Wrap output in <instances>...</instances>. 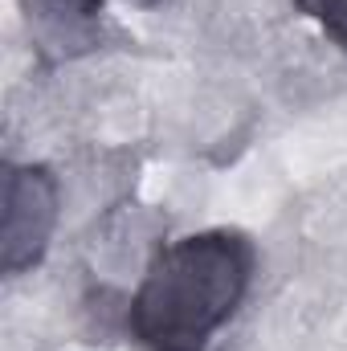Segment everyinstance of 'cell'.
<instances>
[{
  "instance_id": "2",
  "label": "cell",
  "mask_w": 347,
  "mask_h": 351,
  "mask_svg": "<svg viewBox=\"0 0 347 351\" xmlns=\"http://www.w3.org/2000/svg\"><path fill=\"white\" fill-rule=\"evenodd\" d=\"M58 225V180L45 164L4 168V213H0V265L25 274L45 258Z\"/></svg>"
},
{
  "instance_id": "4",
  "label": "cell",
  "mask_w": 347,
  "mask_h": 351,
  "mask_svg": "<svg viewBox=\"0 0 347 351\" xmlns=\"http://www.w3.org/2000/svg\"><path fill=\"white\" fill-rule=\"evenodd\" d=\"M302 16H311L335 45L347 49V0H294Z\"/></svg>"
},
{
  "instance_id": "3",
  "label": "cell",
  "mask_w": 347,
  "mask_h": 351,
  "mask_svg": "<svg viewBox=\"0 0 347 351\" xmlns=\"http://www.w3.org/2000/svg\"><path fill=\"white\" fill-rule=\"evenodd\" d=\"M33 45L49 62H66L102 45L106 16L102 0H25Z\"/></svg>"
},
{
  "instance_id": "1",
  "label": "cell",
  "mask_w": 347,
  "mask_h": 351,
  "mask_svg": "<svg viewBox=\"0 0 347 351\" xmlns=\"http://www.w3.org/2000/svg\"><path fill=\"white\" fill-rule=\"evenodd\" d=\"M254 262V241L237 229H204L164 245L131 298V335L147 351H204L246 302Z\"/></svg>"
}]
</instances>
